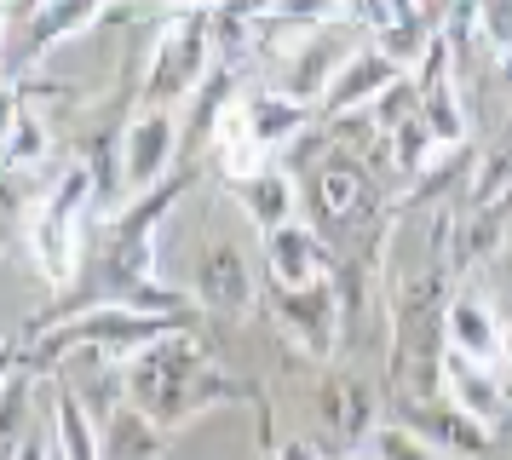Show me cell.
I'll return each mask as SVG.
<instances>
[{"instance_id":"5bb4252c","label":"cell","mask_w":512,"mask_h":460,"mask_svg":"<svg viewBox=\"0 0 512 460\" xmlns=\"http://www.w3.org/2000/svg\"><path fill=\"white\" fill-rule=\"evenodd\" d=\"M415 432L426 437L438 455H461V460H489V443H495V432L478 426L472 414H461L455 403H420Z\"/></svg>"},{"instance_id":"6da1fadb","label":"cell","mask_w":512,"mask_h":460,"mask_svg":"<svg viewBox=\"0 0 512 460\" xmlns=\"http://www.w3.org/2000/svg\"><path fill=\"white\" fill-rule=\"evenodd\" d=\"M121 380H127V403L139 414H150L162 432L179 426V420H190L196 409L219 403V397H242L225 374H213L208 357H202L185 334H173V340L150 345L139 357H127V363H121Z\"/></svg>"},{"instance_id":"7c38bea8","label":"cell","mask_w":512,"mask_h":460,"mask_svg":"<svg viewBox=\"0 0 512 460\" xmlns=\"http://www.w3.org/2000/svg\"><path fill=\"white\" fill-rule=\"evenodd\" d=\"M415 104H420V121L432 127V138H438L443 150H455L466 138V110H461V98H455V64H449V41H443V35H438V46H432L426 69H420Z\"/></svg>"},{"instance_id":"8992f818","label":"cell","mask_w":512,"mask_h":460,"mask_svg":"<svg viewBox=\"0 0 512 460\" xmlns=\"http://www.w3.org/2000/svg\"><path fill=\"white\" fill-rule=\"evenodd\" d=\"M443 340H449V351H461V357H472V363L495 368V374H507V322L495 317V305L478 294H455L449 305H443Z\"/></svg>"},{"instance_id":"ba28073f","label":"cell","mask_w":512,"mask_h":460,"mask_svg":"<svg viewBox=\"0 0 512 460\" xmlns=\"http://www.w3.org/2000/svg\"><path fill=\"white\" fill-rule=\"evenodd\" d=\"M271 311L277 328L300 345L305 357H328L334 334H340V305L328 288H271Z\"/></svg>"},{"instance_id":"2e32d148","label":"cell","mask_w":512,"mask_h":460,"mask_svg":"<svg viewBox=\"0 0 512 460\" xmlns=\"http://www.w3.org/2000/svg\"><path fill=\"white\" fill-rule=\"evenodd\" d=\"M242 115H248V133H254V144H265V150H277V144H288V138H300L305 127H311V104H300V98H288V92L265 87L254 92L248 104H242Z\"/></svg>"},{"instance_id":"277c9868","label":"cell","mask_w":512,"mask_h":460,"mask_svg":"<svg viewBox=\"0 0 512 460\" xmlns=\"http://www.w3.org/2000/svg\"><path fill=\"white\" fill-rule=\"evenodd\" d=\"M173 150H179V121H173V110H150L144 104L127 121V133H121V190L133 202L156 196V184L173 167Z\"/></svg>"},{"instance_id":"d6986e66","label":"cell","mask_w":512,"mask_h":460,"mask_svg":"<svg viewBox=\"0 0 512 460\" xmlns=\"http://www.w3.org/2000/svg\"><path fill=\"white\" fill-rule=\"evenodd\" d=\"M236 202L248 207V219H254L265 236L271 230H282V225H294V179L288 173H259V179H248V184H236Z\"/></svg>"},{"instance_id":"ffe728a7","label":"cell","mask_w":512,"mask_h":460,"mask_svg":"<svg viewBox=\"0 0 512 460\" xmlns=\"http://www.w3.org/2000/svg\"><path fill=\"white\" fill-rule=\"evenodd\" d=\"M363 196H369V173L357 167V161L334 156L317 167V213L323 219H351L357 207H363Z\"/></svg>"},{"instance_id":"e0dca14e","label":"cell","mask_w":512,"mask_h":460,"mask_svg":"<svg viewBox=\"0 0 512 460\" xmlns=\"http://www.w3.org/2000/svg\"><path fill=\"white\" fill-rule=\"evenodd\" d=\"M52 432L64 460H104V432L93 426V409L75 397V386H52Z\"/></svg>"},{"instance_id":"7402d4cb","label":"cell","mask_w":512,"mask_h":460,"mask_svg":"<svg viewBox=\"0 0 512 460\" xmlns=\"http://www.w3.org/2000/svg\"><path fill=\"white\" fill-rule=\"evenodd\" d=\"M478 29L489 35L495 58H512V6H478Z\"/></svg>"},{"instance_id":"7a4b0ae2","label":"cell","mask_w":512,"mask_h":460,"mask_svg":"<svg viewBox=\"0 0 512 460\" xmlns=\"http://www.w3.org/2000/svg\"><path fill=\"white\" fill-rule=\"evenodd\" d=\"M98 167L93 161H64L58 179L35 196L24 219V236H29V259L35 271L47 276L52 288H70L75 271H81V253H87V207L98 196Z\"/></svg>"},{"instance_id":"30bf717a","label":"cell","mask_w":512,"mask_h":460,"mask_svg":"<svg viewBox=\"0 0 512 460\" xmlns=\"http://www.w3.org/2000/svg\"><path fill=\"white\" fill-rule=\"evenodd\" d=\"M317 426L323 437L340 449V460H351L346 449H357L363 437H374V397L369 386L357 380V374H328L323 386H317Z\"/></svg>"},{"instance_id":"9a60e30c","label":"cell","mask_w":512,"mask_h":460,"mask_svg":"<svg viewBox=\"0 0 512 460\" xmlns=\"http://www.w3.org/2000/svg\"><path fill=\"white\" fill-rule=\"evenodd\" d=\"M47 156V121L29 110L24 92H6V133H0V161H6V179L18 184L29 167H41Z\"/></svg>"},{"instance_id":"ac0fdd59","label":"cell","mask_w":512,"mask_h":460,"mask_svg":"<svg viewBox=\"0 0 512 460\" xmlns=\"http://www.w3.org/2000/svg\"><path fill=\"white\" fill-rule=\"evenodd\" d=\"M104 460H162V426L133 403L104 414Z\"/></svg>"},{"instance_id":"9c48e42d","label":"cell","mask_w":512,"mask_h":460,"mask_svg":"<svg viewBox=\"0 0 512 460\" xmlns=\"http://www.w3.org/2000/svg\"><path fill=\"white\" fill-rule=\"evenodd\" d=\"M29 29L24 35H12V52H6V81H18V69L35 64V58H47L52 46H64V35H81V29H93L104 18V6L93 0H52V6H29L24 12Z\"/></svg>"},{"instance_id":"44dd1931","label":"cell","mask_w":512,"mask_h":460,"mask_svg":"<svg viewBox=\"0 0 512 460\" xmlns=\"http://www.w3.org/2000/svg\"><path fill=\"white\" fill-rule=\"evenodd\" d=\"M369 455L374 460H443L415 426H380V432L369 437Z\"/></svg>"},{"instance_id":"3957f363","label":"cell","mask_w":512,"mask_h":460,"mask_svg":"<svg viewBox=\"0 0 512 460\" xmlns=\"http://www.w3.org/2000/svg\"><path fill=\"white\" fill-rule=\"evenodd\" d=\"M213 12L208 6H185V12H167L150 69H144V98L150 110H167L173 98H190L196 87H208L213 75Z\"/></svg>"},{"instance_id":"603a6c76","label":"cell","mask_w":512,"mask_h":460,"mask_svg":"<svg viewBox=\"0 0 512 460\" xmlns=\"http://www.w3.org/2000/svg\"><path fill=\"white\" fill-rule=\"evenodd\" d=\"M6 460H64V455H58V432H52V420H47V426H29V437Z\"/></svg>"},{"instance_id":"5b68a950","label":"cell","mask_w":512,"mask_h":460,"mask_svg":"<svg viewBox=\"0 0 512 460\" xmlns=\"http://www.w3.org/2000/svg\"><path fill=\"white\" fill-rule=\"evenodd\" d=\"M438 386L443 397L455 403L461 414H472L478 426H501V420H512V391H507V374H495V368L472 363V357H461V351H449L443 345V368H438Z\"/></svg>"},{"instance_id":"4fadbf2b","label":"cell","mask_w":512,"mask_h":460,"mask_svg":"<svg viewBox=\"0 0 512 460\" xmlns=\"http://www.w3.org/2000/svg\"><path fill=\"white\" fill-rule=\"evenodd\" d=\"M202 299L225 317H242L254 305V276H248V259L236 242H208L202 248Z\"/></svg>"},{"instance_id":"8fae6325","label":"cell","mask_w":512,"mask_h":460,"mask_svg":"<svg viewBox=\"0 0 512 460\" xmlns=\"http://www.w3.org/2000/svg\"><path fill=\"white\" fill-rule=\"evenodd\" d=\"M265 265H271V288H328L334 253L311 225H282L265 236Z\"/></svg>"},{"instance_id":"52a82bcc","label":"cell","mask_w":512,"mask_h":460,"mask_svg":"<svg viewBox=\"0 0 512 460\" xmlns=\"http://www.w3.org/2000/svg\"><path fill=\"white\" fill-rule=\"evenodd\" d=\"M403 81H409V75H403L392 58H380L374 46H357V52L346 58V69L328 81V92H323L317 110L334 115V121H340V115H369L374 104H380L392 87H403Z\"/></svg>"}]
</instances>
